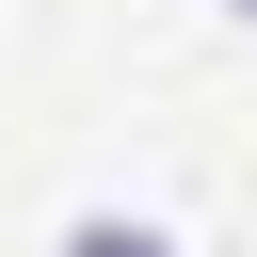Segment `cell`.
I'll list each match as a JSON object with an SVG mask.
<instances>
[{"mask_svg": "<svg viewBox=\"0 0 257 257\" xmlns=\"http://www.w3.org/2000/svg\"><path fill=\"white\" fill-rule=\"evenodd\" d=\"M64 257H177V241H161V225H128V209H80V225H64Z\"/></svg>", "mask_w": 257, "mask_h": 257, "instance_id": "1", "label": "cell"}, {"mask_svg": "<svg viewBox=\"0 0 257 257\" xmlns=\"http://www.w3.org/2000/svg\"><path fill=\"white\" fill-rule=\"evenodd\" d=\"M241 16H257V0H241Z\"/></svg>", "mask_w": 257, "mask_h": 257, "instance_id": "2", "label": "cell"}]
</instances>
